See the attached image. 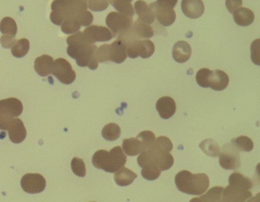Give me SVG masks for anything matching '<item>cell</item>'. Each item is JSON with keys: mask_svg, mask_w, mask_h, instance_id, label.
Instances as JSON below:
<instances>
[{"mask_svg": "<svg viewBox=\"0 0 260 202\" xmlns=\"http://www.w3.org/2000/svg\"><path fill=\"white\" fill-rule=\"evenodd\" d=\"M68 55L75 59L80 67L87 66L89 69L95 70L99 66L95 58L97 46L86 37L83 32L78 31L67 39Z\"/></svg>", "mask_w": 260, "mask_h": 202, "instance_id": "obj_1", "label": "cell"}, {"mask_svg": "<svg viewBox=\"0 0 260 202\" xmlns=\"http://www.w3.org/2000/svg\"><path fill=\"white\" fill-rule=\"evenodd\" d=\"M175 183L181 192L191 195H202L208 189L210 180L205 173L192 174L188 170H182L176 174Z\"/></svg>", "mask_w": 260, "mask_h": 202, "instance_id": "obj_2", "label": "cell"}, {"mask_svg": "<svg viewBox=\"0 0 260 202\" xmlns=\"http://www.w3.org/2000/svg\"><path fill=\"white\" fill-rule=\"evenodd\" d=\"M92 162L95 168L112 173L125 165L127 156L122 148L120 146H116L110 151L97 150L92 156Z\"/></svg>", "mask_w": 260, "mask_h": 202, "instance_id": "obj_3", "label": "cell"}, {"mask_svg": "<svg viewBox=\"0 0 260 202\" xmlns=\"http://www.w3.org/2000/svg\"><path fill=\"white\" fill-rule=\"evenodd\" d=\"M127 57L125 45L119 39H116L112 44H103L97 49L95 53V58L98 62L111 61L120 64L124 62Z\"/></svg>", "mask_w": 260, "mask_h": 202, "instance_id": "obj_4", "label": "cell"}, {"mask_svg": "<svg viewBox=\"0 0 260 202\" xmlns=\"http://www.w3.org/2000/svg\"><path fill=\"white\" fill-rule=\"evenodd\" d=\"M178 0H156L150 5V8L159 24L168 27L172 25L176 19L174 7Z\"/></svg>", "mask_w": 260, "mask_h": 202, "instance_id": "obj_5", "label": "cell"}, {"mask_svg": "<svg viewBox=\"0 0 260 202\" xmlns=\"http://www.w3.org/2000/svg\"><path fill=\"white\" fill-rule=\"evenodd\" d=\"M23 111V104L15 97L0 100V130H7L13 118L19 116Z\"/></svg>", "mask_w": 260, "mask_h": 202, "instance_id": "obj_6", "label": "cell"}, {"mask_svg": "<svg viewBox=\"0 0 260 202\" xmlns=\"http://www.w3.org/2000/svg\"><path fill=\"white\" fill-rule=\"evenodd\" d=\"M219 164L224 170H235L240 168V150L232 143L225 144L219 155Z\"/></svg>", "mask_w": 260, "mask_h": 202, "instance_id": "obj_7", "label": "cell"}, {"mask_svg": "<svg viewBox=\"0 0 260 202\" xmlns=\"http://www.w3.org/2000/svg\"><path fill=\"white\" fill-rule=\"evenodd\" d=\"M125 47L127 56L132 59H135L138 56L147 59L155 51L154 44L150 39H135L126 44Z\"/></svg>", "mask_w": 260, "mask_h": 202, "instance_id": "obj_8", "label": "cell"}, {"mask_svg": "<svg viewBox=\"0 0 260 202\" xmlns=\"http://www.w3.org/2000/svg\"><path fill=\"white\" fill-rule=\"evenodd\" d=\"M133 18L126 16L117 12H112L106 17V22L111 30L113 37H116L120 33L128 30L133 24Z\"/></svg>", "mask_w": 260, "mask_h": 202, "instance_id": "obj_9", "label": "cell"}, {"mask_svg": "<svg viewBox=\"0 0 260 202\" xmlns=\"http://www.w3.org/2000/svg\"><path fill=\"white\" fill-rule=\"evenodd\" d=\"M51 74L64 85H71L76 79V72L72 65L63 58H58L54 61Z\"/></svg>", "mask_w": 260, "mask_h": 202, "instance_id": "obj_10", "label": "cell"}, {"mask_svg": "<svg viewBox=\"0 0 260 202\" xmlns=\"http://www.w3.org/2000/svg\"><path fill=\"white\" fill-rule=\"evenodd\" d=\"M22 189L29 194L42 192L46 188V180L39 173H27L21 180Z\"/></svg>", "mask_w": 260, "mask_h": 202, "instance_id": "obj_11", "label": "cell"}, {"mask_svg": "<svg viewBox=\"0 0 260 202\" xmlns=\"http://www.w3.org/2000/svg\"><path fill=\"white\" fill-rule=\"evenodd\" d=\"M252 196V192L249 190L243 189L229 184L222 191V201L246 202Z\"/></svg>", "mask_w": 260, "mask_h": 202, "instance_id": "obj_12", "label": "cell"}, {"mask_svg": "<svg viewBox=\"0 0 260 202\" xmlns=\"http://www.w3.org/2000/svg\"><path fill=\"white\" fill-rule=\"evenodd\" d=\"M83 33L92 44H95V42H106L113 38L111 30L104 26H89L85 29Z\"/></svg>", "mask_w": 260, "mask_h": 202, "instance_id": "obj_13", "label": "cell"}, {"mask_svg": "<svg viewBox=\"0 0 260 202\" xmlns=\"http://www.w3.org/2000/svg\"><path fill=\"white\" fill-rule=\"evenodd\" d=\"M7 130L12 142L15 144L22 143L26 138L27 132L23 122L19 118H14L9 123Z\"/></svg>", "mask_w": 260, "mask_h": 202, "instance_id": "obj_14", "label": "cell"}, {"mask_svg": "<svg viewBox=\"0 0 260 202\" xmlns=\"http://www.w3.org/2000/svg\"><path fill=\"white\" fill-rule=\"evenodd\" d=\"M181 7L184 15L192 19L199 18L205 12V5L202 0H182Z\"/></svg>", "mask_w": 260, "mask_h": 202, "instance_id": "obj_15", "label": "cell"}, {"mask_svg": "<svg viewBox=\"0 0 260 202\" xmlns=\"http://www.w3.org/2000/svg\"><path fill=\"white\" fill-rule=\"evenodd\" d=\"M156 108L161 118L168 119L176 112V102L172 97L167 96L162 97L156 102Z\"/></svg>", "mask_w": 260, "mask_h": 202, "instance_id": "obj_16", "label": "cell"}, {"mask_svg": "<svg viewBox=\"0 0 260 202\" xmlns=\"http://www.w3.org/2000/svg\"><path fill=\"white\" fill-rule=\"evenodd\" d=\"M191 55V46L185 41H178L173 46V56L176 62L184 63L190 59Z\"/></svg>", "mask_w": 260, "mask_h": 202, "instance_id": "obj_17", "label": "cell"}, {"mask_svg": "<svg viewBox=\"0 0 260 202\" xmlns=\"http://www.w3.org/2000/svg\"><path fill=\"white\" fill-rule=\"evenodd\" d=\"M229 84V77L222 70L216 69L211 71L209 80V88L214 91H223Z\"/></svg>", "mask_w": 260, "mask_h": 202, "instance_id": "obj_18", "label": "cell"}, {"mask_svg": "<svg viewBox=\"0 0 260 202\" xmlns=\"http://www.w3.org/2000/svg\"><path fill=\"white\" fill-rule=\"evenodd\" d=\"M51 12L50 19L53 24L56 25H61L64 18L67 16L66 4L65 0H54L51 4Z\"/></svg>", "mask_w": 260, "mask_h": 202, "instance_id": "obj_19", "label": "cell"}, {"mask_svg": "<svg viewBox=\"0 0 260 202\" xmlns=\"http://www.w3.org/2000/svg\"><path fill=\"white\" fill-rule=\"evenodd\" d=\"M54 59L48 55H42L36 58L35 61V69L42 77H46L51 74Z\"/></svg>", "mask_w": 260, "mask_h": 202, "instance_id": "obj_20", "label": "cell"}, {"mask_svg": "<svg viewBox=\"0 0 260 202\" xmlns=\"http://www.w3.org/2000/svg\"><path fill=\"white\" fill-rule=\"evenodd\" d=\"M122 150L128 156H137L146 150L144 143L138 138H127L123 140Z\"/></svg>", "mask_w": 260, "mask_h": 202, "instance_id": "obj_21", "label": "cell"}, {"mask_svg": "<svg viewBox=\"0 0 260 202\" xmlns=\"http://www.w3.org/2000/svg\"><path fill=\"white\" fill-rule=\"evenodd\" d=\"M135 12H137L139 19L148 24H153L155 21V16L151 9L146 2L138 0L135 3Z\"/></svg>", "mask_w": 260, "mask_h": 202, "instance_id": "obj_22", "label": "cell"}, {"mask_svg": "<svg viewBox=\"0 0 260 202\" xmlns=\"http://www.w3.org/2000/svg\"><path fill=\"white\" fill-rule=\"evenodd\" d=\"M233 16L236 24L243 27L250 25L255 19L253 12L251 9L244 7L239 8L233 13Z\"/></svg>", "mask_w": 260, "mask_h": 202, "instance_id": "obj_23", "label": "cell"}, {"mask_svg": "<svg viewBox=\"0 0 260 202\" xmlns=\"http://www.w3.org/2000/svg\"><path fill=\"white\" fill-rule=\"evenodd\" d=\"M137 177L138 175L136 173L124 167L117 170L114 175V179L119 186H127L131 185Z\"/></svg>", "mask_w": 260, "mask_h": 202, "instance_id": "obj_24", "label": "cell"}, {"mask_svg": "<svg viewBox=\"0 0 260 202\" xmlns=\"http://www.w3.org/2000/svg\"><path fill=\"white\" fill-rule=\"evenodd\" d=\"M132 30L140 39H149L154 35L153 27L141 19H138L132 24Z\"/></svg>", "mask_w": 260, "mask_h": 202, "instance_id": "obj_25", "label": "cell"}, {"mask_svg": "<svg viewBox=\"0 0 260 202\" xmlns=\"http://www.w3.org/2000/svg\"><path fill=\"white\" fill-rule=\"evenodd\" d=\"M230 185H235L243 189L249 190L253 187V181L246 176H243L239 172H234L228 179Z\"/></svg>", "mask_w": 260, "mask_h": 202, "instance_id": "obj_26", "label": "cell"}, {"mask_svg": "<svg viewBox=\"0 0 260 202\" xmlns=\"http://www.w3.org/2000/svg\"><path fill=\"white\" fill-rule=\"evenodd\" d=\"M61 30L66 34L77 33L81 28V24L76 15H67L61 24Z\"/></svg>", "mask_w": 260, "mask_h": 202, "instance_id": "obj_27", "label": "cell"}, {"mask_svg": "<svg viewBox=\"0 0 260 202\" xmlns=\"http://www.w3.org/2000/svg\"><path fill=\"white\" fill-rule=\"evenodd\" d=\"M133 0H112L110 4L118 11L119 13L126 16L133 17L135 15V9L132 6Z\"/></svg>", "mask_w": 260, "mask_h": 202, "instance_id": "obj_28", "label": "cell"}, {"mask_svg": "<svg viewBox=\"0 0 260 202\" xmlns=\"http://www.w3.org/2000/svg\"><path fill=\"white\" fill-rule=\"evenodd\" d=\"M121 128L116 123H111L104 126L102 130L103 138L108 141H114L121 136Z\"/></svg>", "mask_w": 260, "mask_h": 202, "instance_id": "obj_29", "label": "cell"}, {"mask_svg": "<svg viewBox=\"0 0 260 202\" xmlns=\"http://www.w3.org/2000/svg\"><path fill=\"white\" fill-rule=\"evenodd\" d=\"M199 147L208 156L217 157V156L220 155V148L219 147L218 144L214 139H211V138L204 140L199 144Z\"/></svg>", "mask_w": 260, "mask_h": 202, "instance_id": "obj_30", "label": "cell"}, {"mask_svg": "<svg viewBox=\"0 0 260 202\" xmlns=\"http://www.w3.org/2000/svg\"><path fill=\"white\" fill-rule=\"evenodd\" d=\"M11 49L13 56L16 58L24 57L29 51V41L26 38H22L19 41H16Z\"/></svg>", "mask_w": 260, "mask_h": 202, "instance_id": "obj_31", "label": "cell"}, {"mask_svg": "<svg viewBox=\"0 0 260 202\" xmlns=\"http://www.w3.org/2000/svg\"><path fill=\"white\" fill-rule=\"evenodd\" d=\"M18 27L16 21L10 17H5L0 22V31L4 35L16 36Z\"/></svg>", "mask_w": 260, "mask_h": 202, "instance_id": "obj_32", "label": "cell"}, {"mask_svg": "<svg viewBox=\"0 0 260 202\" xmlns=\"http://www.w3.org/2000/svg\"><path fill=\"white\" fill-rule=\"evenodd\" d=\"M231 143L238 149L240 151L249 152L253 149V142L252 139L247 136L238 137V138H233Z\"/></svg>", "mask_w": 260, "mask_h": 202, "instance_id": "obj_33", "label": "cell"}, {"mask_svg": "<svg viewBox=\"0 0 260 202\" xmlns=\"http://www.w3.org/2000/svg\"><path fill=\"white\" fill-rule=\"evenodd\" d=\"M223 188L221 186H214L211 189L207 190V192L201 196V198L205 202H223L222 201V191Z\"/></svg>", "mask_w": 260, "mask_h": 202, "instance_id": "obj_34", "label": "cell"}, {"mask_svg": "<svg viewBox=\"0 0 260 202\" xmlns=\"http://www.w3.org/2000/svg\"><path fill=\"white\" fill-rule=\"evenodd\" d=\"M173 143L170 138L160 136L155 140L151 148L158 152H170L173 150Z\"/></svg>", "mask_w": 260, "mask_h": 202, "instance_id": "obj_35", "label": "cell"}, {"mask_svg": "<svg viewBox=\"0 0 260 202\" xmlns=\"http://www.w3.org/2000/svg\"><path fill=\"white\" fill-rule=\"evenodd\" d=\"M161 174L160 169L155 164H150L143 167L141 175L147 180L153 181L157 179Z\"/></svg>", "mask_w": 260, "mask_h": 202, "instance_id": "obj_36", "label": "cell"}, {"mask_svg": "<svg viewBox=\"0 0 260 202\" xmlns=\"http://www.w3.org/2000/svg\"><path fill=\"white\" fill-rule=\"evenodd\" d=\"M211 71H212L207 68L199 70L197 74H196V80H197V83L199 84V86L205 88H209V80Z\"/></svg>", "mask_w": 260, "mask_h": 202, "instance_id": "obj_37", "label": "cell"}, {"mask_svg": "<svg viewBox=\"0 0 260 202\" xmlns=\"http://www.w3.org/2000/svg\"><path fill=\"white\" fill-rule=\"evenodd\" d=\"M71 168L76 176L79 177H84L86 176V170L84 161L78 157L73 158L71 161Z\"/></svg>", "mask_w": 260, "mask_h": 202, "instance_id": "obj_38", "label": "cell"}, {"mask_svg": "<svg viewBox=\"0 0 260 202\" xmlns=\"http://www.w3.org/2000/svg\"><path fill=\"white\" fill-rule=\"evenodd\" d=\"M136 138H139L144 143L146 150H148L153 146V143L156 140L154 133L151 131H143L138 134Z\"/></svg>", "mask_w": 260, "mask_h": 202, "instance_id": "obj_39", "label": "cell"}, {"mask_svg": "<svg viewBox=\"0 0 260 202\" xmlns=\"http://www.w3.org/2000/svg\"><path fill=\"white\" fill-rule=\"evenodd\" d=\"M112 0H88V8L93 12H103L106 10Z\"/></svg>", "mask_w": 260, "mask_h": 202, "instance_id": "obj_40", "label": "cell"}, {"mask_svg": "<svg viewBox=\"0 0 260 202\" xmlns=\"http://www.w3.org/2000/svg\"><path fill=\"white\" fill-rule=\"evenodd\" d=\"M259 39H255L251 45V58L255 65H259Z\"/></svg>", "mask_w": 260, "mask_h": 202, "instance_id": "obj_41", "label": "cell"}, {"mask_svg": "<svg viewBox=\"0 0 260 202\" xmlns=\"http://www.w3.org/2000/svg\"><path fill=\"white\" fill-rule=\"evenodd\" d=\"M16 42V37L14 36H10V35H4L0 38V43L1 45L4 48H12L15 43Z\"/></svg>", "mask_w": 260, "mask_h": 202, "instance_id": "obj_42", "label": "cell"}, {"mask_svg": "<svg viewBox=\"0 0 260 202\" xmlns=\"http://www.w3.org/2000/svg\"><path fill=\"white\" fill-rule=\"evenodd\" d=\"M225 5L230 13L233 14L239 8L241 7L243 5V0H226Z\"/></svg>", "mask_w": 260, "mask_h": 202, "instance_id": "obj_43", "label": "cell"}, {"mask_svg": "<svg viewBox=\"0 0 260 202\" xmlns=\"http://www.w3.org/2000/svg\"><path fill=\"white\" fill-rule=\"evenodd\" d=\"M260 193H258L255 197H250L247 202H259Z\"/></svg>", "mask_w": 260, "mask_h": 202, "instance_id": "obj_44", "label": "cell"}, {"mask_svg": "<svg viewBox=\"0 0 260 202\" xmlns=\"http://www.w3.org/2000/svg\"><path fill=\"white\" fill-rule=\"evenodd\" d=\"M189 202H205L201 197H194V198L191 199Z\"/></svg>", "mask_w": 260, "mask_h": 202, "instance_id": "obj_45", "label": "cell"}, {"mask_svg": "<svg viewBox=\"0 0 260 202\" xmlns=\"http://www.w3.org/2000/svg\"><path fill=\"white\" fill-rule=\"evenodd\" d=\"M84 1H86V2H88V0H84Z\"/></svg>", "mask_w": 260, "mask_h": 202, "instance_id": "obj_46", "label": "cell"}, {"mask_svg": "<svg viewBox=\"0 0 260 202\" xmlns=\"http://www.w3.org/2000/svg\"><path fill=\"white\" fill-rule=\"evenodd\" d=\"M92 202H94V201H92Z\"/></svg>", "mask_w": 260, "mask_h": 202, "instance_id": "obj_47", "label": "cell"}]
</instances>
